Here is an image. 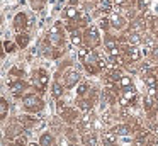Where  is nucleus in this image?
<instances>
[{
	"label": "nucleus",
	"instance_id": "1",
	"mask_svg": "<svg viewBox=\"0 0 158 146\" xmlns=\"http://www.w3.org/2000/svg\"><path fill=\"white\" fill-rule=\"evenodd\" d=\"M41 104H43V102L39 100L36 95H27V97H24V107L26 109L36 111V109H41Z\"/></svg>",
	"mask_w": 158,
	"mask_h": 146
},
{
	"label": "nucleus",
	"instance_id": "2",
	"mask_svg": "<svg viewBox=\"0 0 158 146\" xmlns=\"http://www.w3.org/2000/svg\"><path fill=\"white\" fill-rule=\"evenodd\" d=\"M141 56V49L138 46H129L127 48V58H129L131 61H138Z\"/></svg>",
	"mask_w": 158,
	"mask_h": 146
},
{
	"label": "nucleus",
	"instance_id": "3",
	"mask_svg": "<svg viewBox=\"0 0 158 146\" xmlns=\"http://www.w3.org/2000/svg\"><path fill=\"white\" fill-rule=\"evenodd\" d=\"M26 15L24 14H19L17 17H15V29H17V32H22V29H26L27 27V22H26Z\"/></svg>",
	"mask_w": 158,
	"mask_h": 146
},
{
	"label": "nucleus",
	"instance_id": "4",
	"mask_svg": "<svg viewBox=\"0 0 158 146\" xmlns=\"http://www.w3.org/2000/svg\"><path fill=\"white\" fill-rule=\"evenodd\" d=\"M78 14H80V10L77 9L75 5H70L68 9L65 10V17H66V19H70V20H75L77 17H78Z\"/></svg>",
	"mask_w": 158,
	"mask_h": 146
},
{
	"label": "nucleus",
	"instance_id": "5",
	"mask_svg": "<svg viewBox=\"0 0 158 146\" xmlns=\"http://www.w3.org/2000/svg\"><path fill=\"white\" fill-rule=\"evenodd\" d=\"M10 90H12V94H14V95H19L22 90H24V81H22V80H15L14 83L10 85Z\"/></svg>",
	"mask_w": 158,
	"mask_h": 146
},
{
	"label": "nucleus",
	"instance_id": "6",
	"mask_svg": "<svg viewBox=\"0 0 158 146\" xmlns=\"http://www.w3.org/2000/svg\"><path fill=\"white\" fill-rule=\"evenodd\" d=\"M143 80H144V83H146L150 88H156L158 80H156V77H155V75H144Z\"/></svg>",
	"mask_w": 158,
	"mask_h": 146
},
{
	"label": "nucleus",
	"instance_id": "7",
	"mask_svg": "<svg viewBox=\"0 0 158 146\" xmlns=\"http://www.w3.org/2000/svg\"><path fill=\"white\" fill-rule=\"evenodd\" d=\"M109 20H110V26H114V27H121V26H123V22H124V20L121 19V17L117 15L116 12L109 15Z\"/></svg>",
	"mask_w": 158,
	"mask_h": 146
},
{
	"label": "nucleus",
	"instance_id": "8",
	"mask_svg": "<svg viewBox=\"0 0 158 146\" xmlns=\"http://www.w3.org/2000/svg\"><path fill=\"white\" fill-rule=\"evenodd\" d=\"M123 95H124V97H126L127 98V100H134V98H136V90H134V88L133 87H127V88H123Z\"/></svg>",
	"mask_w": 158,
	"mask_h": 146
},
{
	"label": "nucleus",
	"instance_id": "9",
	"mask_svg": "<svg viewBox=\"0 0 158 146\" xmlns=\"http://www.w3.org/2000/svg\"><path fill=\"white\" fill-rule=\"evenodd\" d=\"M112 132H114V134H117V136H127L129 127H127V126H116V127L112 129Z\"/></svg>",
	"mask_w": 158,
	"mask_h": 146
},
{
	"label": "nucleus",
	"instance_id": "10",
	"mask_svg": "<svg viewBox=\"0 0 158 146\" xmlns=\"http://www.w3.org/2000/svg\"><path fill=\"white\" fill-rule=\"evenodd\" d=\"M27 43H29V36H27V34L19 32V36H17V44H19V46L26 48V46H27Z\"/></svg>",
	"mask_w": 158,
	"mask_h": 146
},
{
	"label": "nucleus",
	"instance_id": "11",
	"mask_svg": "<svg viewBox=\"0 0 158 146\" xmlns=\"http://www.w3.org/2000/svg\"><path fill=\"white\" fill-rule=\"evenodd\" d=\"M116 85H117L119 88H127V87H131V78H129V77H124V75H123Z\"/></svg>",
	"mask_w": 158,
	"mask_h": 146
},
{
	"label": "nucleus",
	"instance_id": "12",
	"mask_svg": "<svg viewBox=\"0 0 158 146\" xmlns=\"http://www.w3.org/2000/svg\"><path fill=\"white\" fill-rule=\"evenodd\" d=\"M68 77H70V78H68V81H66V87H73V85H75V80H78L80 75L75 73V71H70Z\"/></svg>",
	"mask_w": 158,
	"mask_h": 146
},
{
	"label": "nucleus",
	"instance_id": "13",
	"mask_svg": "<svg viewBox=\"0 0 158 146\" xmlns=\"http://www.w3.org/2000/svg\"><path fill=\"white\" fill-rule=\"evenodd\" d=\"M39 144H41V146H51V144H53V138H51L49 134H43Z\"/></svg>",
	"mask_w": 158,
	"mask_h": 146
},
{
	"label": "nucleus",
	"instance_id": "14",
	"mask_svg": "<svg viewBox=\"0 0 158 146\" xmlns=\"http://www.w3.org/2000/svg\"><path fill=\"white\" fill-rule=\"evenodd\" d=\"M99 9L100 10H106V12H107V10H110L112 7H110L109 0H99Z\"/></svg>",
	"mask_w": 158,
	"mask_h": 146
},
{
	"label": "nucleus",
	"instance_id": "15",
	"mask_svg": "<svg viewBox=\"0 0 158 146\" xmlns=\"http://www.w3.org/2000/svg\"><path fill=\"white\" fill-rule=\"evenodd\" d=\"M114 141H116V136H114V132H107V134L104 136V143H106V144H112Z\"/></svg>",
	"mask_w": 158,
	"mask_h": 146
},
{
	"label": "nucleus",
	"instance_id": "16",
	"mask_svg": "<svg viewBox=\"0 0 158 146\" xmlns=\"http://www.w3.org/2000/svg\"><path fill=\"white\" fill-rule=\"evenodd\" d=\"M61 94H63L61 85H60V83H55V85H53V95H55V97H61Z\"/></svg>",
	"mask_w": 158,
	"mask_h": 146
},
{
	"label": "nucleus",
	"instance_id": "17",
	"mask_svg": "<svg viewBox=\"0 0 158 146\" xmlns=\"http://www.w3.org/2000/svg\"><path fill=\"white\" fill-rule=\"evenodd\" d=\"M139 34H136V32H133V34H131V36H129V44H131V46H136V44L138 43H139Z\"/></svg>",
	"mask_w": 158,
	"mask_h": 146
},
{
	"label": "nucleus",
	"instance_id": "18",
	"mask_svg": "<svg viewBox=\"0 0 158 146\" xmlns=\"http://www.w3.org/2000/svg\"><path fill=\"white\" fill-rule=\"evenodd\" d=\"M72 43L75 44V46H80V44H82V37H80L78 32H73L72 34Z\"/></svg>",
	"mask_w": 158,
	"mask_h": 146
},
{
	"label": "nucleus",
	"instance_id": "19",
	"mask_svg": "<svg viewBox=\"0 0 158 146\" xmlns=\"http://www.w3.org/2000/svg\"><path fill=\"white\" fill-rule=\"evenodd\" d=\"M83 143H85V146H95V136H85Z\"/></svg>",
	"mask_w": 158,
	"mask_h": 146
},
{
	"label": "nucleus",
	"instance_id": "20",
	"mask_svg": "<svg viewBox=\"0 0 158 146\" xmlns=\"http://www.w3.org/2000/svg\"><path fill=\"white\" fill-rule=\"evenodd\" d=\"M89 53H90V49H87V48H80V49H78V56H80V60H85V58L89 56Z\"/></svg>",
	"mask_w": 158,
	"mask_h": 146
},
{
	"label": "nucleus",
	"instance_id": "21",
	"mask_svg": "<svg viewBox=\"0 0 158 146\" xmlns=\"http://www.w3.org/2000/svg\"><path fill=\"white\" fill-rule=\"evenodd\" d=\"M0 107H2V117H5V115H7V100H5V98H2Z\"/></svg>",
	"mask_w": 158,
	"mask_h": 146
},
{
	"label": "nucleus",
	"instance_id": "22",
	"mask_svg": "<svg viewBox=\"0 0 158 146\" xmlns=\"http://www.w3.org/2000/svg\"><path fill=\"white\" fill-rule=\"evenodd\" d=\"M4 46H5V51H9V53H12V51H14V48H15L12 43H7V41L4 43Z\"/></svg>",
	"mask_w": 158,
	"mask_h": 146
},
{
	"label": "nucleus",
	"instance_id": "23",
	"mask_svg": "<svg viewBox=\"0 0 158 146\" xmlns=\"http://www.w3.org/2000/svg\"><path fill=\"white\" fill-rule=\"evenodd\" d=\"M109 22H110V20L102 19V20H100V27H102V29H109Z\"/></svg>",
	"mask_w": 158,
	"mask_h": 146
},
{
	"label": "nucleus",
	"instance_id": "24",
	"mask_svg": "<svg viewBox=\"0 0 158 146\" xmlns=\"http://www.w3.org/2000/svg\"><path fill=\"white\" fill-rule=\"evenodd\" d=\"M150 5V0H139V9H146V7Z\"/></svg>",
	"mask_w": 158,
	"mask_h": 146
},
{
	"label": "nucleus",
	"instance_id": "25",
	"mask_svg": "<svg viewBox=\"0 0 158 146\" xmlns=\"http://www.w3.org/2000/svg\"><path fill=\"white\" fill-rule=\"evenodd\" d=\"M85 92H87V85H85V83H82V85L78 87V95H83Z\"/></svg>",
	"mask_w": 158,
	"mask_h": 146
},
{
	"label": "nucleus",
	"instance_id": "26",
	"mask_svg": "<svg viewBox=\"0 0 158 146\" xmlns=\"http://www.w3.org/2000/svg\"><path fill=\"white\" fill-rule=\"evenodd\" d=\"M15 144L17 146H26V139L24 138H17L15 139Z\"/></svg>",
	"mask_w": 158,
	"mask_h": 146
},
{
	"label": "nucleus",
	"instance_id": "27",
	"mask_svg": "<svg viewBox=\"0 0 158 146\" xmlns=\"http://www.w3.org/2000/svg\"><path fill=\"white\" fill-rule=\"evenodd\" d=\"M70 3H72V5H77V3H78V0H70Z\"/></svg>",
	"mask_w": 158,
	"mask_h": 146
},
{
	"label": "nucleus",
	"instance_id": "28",
	"mask_svg": "<svg viewBox=\"0 0 158 146\" xmlns=\"http://www.w3.org/2000/svg\"><path fill=\"white\" fill-rule=\"evenodd\" d=\"M31 146H38V144H31Z\"/></svg>",
	"mask_w": 158,
	"mask_h": 146
}]
</instances>
